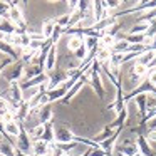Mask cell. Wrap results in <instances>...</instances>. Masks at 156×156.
<instances>
[{
	"label": "cell",
	"instance_id": "10",
	"mask_svg": "<svg viewBox=\"0 0 156 156\" xmlns=\"http://www.w3.org/2000/svg\"><path fill=\"white\" fill-rule=\"evenodd\" d=\"M55 62H57V45H52L47 52V57L44 62V72L45 74H51L55 67Z\"/></svg>",
	"mask_w": 156,
	"mask_h": 156
},
{
	"label": "cell",
	"instance_id": "6",
	"mask_svg": "<svg viewBox=\"0 0 156 156\" xmlns=\"http://www.w3.org/2000/svg\"><path fill=\"white\" fill-rule=\"evenodd\" d=\"M76 134L66 126H54V143L64 144V143H72Z\"/></svg>",
	"mask_w": 156,
	"mask_h": 156
},
{
	"label": "cell",
	"instance_id": "32",
	"mask_svg": "<svg viewBox=\"0 0 156 156\" xmlns=\"http://www.w3.org/2000/svg\"><path fill=\"white\" fill-rule=\"evenodd\" d=\"M98 42H99L98 37H84V45H86V49H87V52L98 49Z\"/></svg>",
	"mask_w": 156,
	"mask_h": 156
},
{
	"label": "cell",
	"instance_id": "20",
	"mask_svg": "<svg viewBox=\"0 0 156 156\" xmlns=\"http://www.w3.org/2000/svg\"><path fill=\"white\" fill-rule=\"evenodd\" d=\"M129 49H131V45L128 44V42L124 41V39L118 37V41H116V44L111 47V52L112 54H128Z\"/></svg>",
	"mask_w": 156,
	"mask_h": 156
},
{
	"label": "cell",
	"instance_id": "2",
	"mask_svg": "<svg viewBox=\"0 0 156 156\" xmlns=\"http://www.w3.org/2000/svg\"><path fill=\"white\" fill-rule=\"evenodd\" d=\"M24 74H25V64L22 61H14L7 69L2 71V76L9 81V84L10 82H20Z\"/></svg>",
	"mask_w": 156,
	"mask_h": 156
},
{
	"label": "cell",
	"instance_id": "3",
	"mask_svg": "<svg viewBox=\"0 0 156 156\" xmlns=\"http://www.w3.org/2000/svg\"><path fill=\"white\" fill-rule=\"evenodd\" d=\"M32 143H34V141H32V138L29 136L25 124L22 122V126H20V134H19L17 139H15V148H17L19 151H22V153L32 154Z\"/></svg>",
	"mask_w": 156,
	"mask_h": 156
},
{
	"label": "cell",
	"instance_id": "11",
	"mask_svg": "<svg viewBox=\"0 0 156 156\" xmlns=\"http://www.w3.org/2000/svg\"><path fill=\"white\" fill-rule=\"evenodd\" d=\"M128 118H129V111H128V104H126L124 108L121 109V112H119V114H116L114 121H112L111 124H108V126L112 129V131H116V129H122V126L126 124Z\"/></svg>",
	"mask_w": 156,
	"mask_h": 156
},
{
	"label": "cell",
	"instance_id": "36",
	"mask_svg": "<svg viewBox=\"0 0 156 156\" xmlns=\"http://www.w3.org/2000/svg\"><path fill=\"white\" fill-rule=\"evenodd\" d=\"M89 156H106V151H102L99 146H96V148H89Z\"/></svg>",
	"mask_w": 156,
	"mask_h": 156
},
{
	"label": "cell",
	"instance_id": "47",
	"mask_svg": "<svg viewBox=\"0 0 156 156\" xmlns=\"http://www.w3.org/2000/svg\"><path fill=\"white\" fill-rule=\"evenodd\" d=\"M44 156H51V154H44Z\"/></svg>",
	"mask_w": 156,
	"mask_h": 156
},
{
	"label": "cell",
	"instance_id": "46",
	"mask_svg": "<svg viewBox=\"0 0 156 156\" xmlns=\"http://www.w3.org/2000/svg\"><path fill=\"white\" fill-rule=\"evenodd\" d=\"M136 156H141V154H139V153H138V154H136Z\"/></svg>",
	"mask_w": 156,
	"mask_h": 156
},
{
	"label": "cell",
	"instance_id": "42",
	"mask_svg": "<svg viewBox=\"0 0 156 156\" xmlns=\"http://www.w3.org/2000/svg\"><path fill=\"white\" fill-rule=\"evenodd\" d=\"M0 134L5 136V124H4V121H2V119H0Z\"/></svg>",
	"mask_w": 156,
	"mask_h": 156
},
{
	"label": "cell",
	"instance_id": "18",
	"mask_svg": "<svg viewBox=\"0 0 156 156\" xmlns=\"http://www.w3.org/2000/svg\"><path fill=\"white\" fill-rule=\"evenodd\" d=\"M20 126L22 122L19 121H12V122H7L5 124V138H15L17 139V136L20 134Z\"/></svg>",
	"mask_w": 156,
	"mask_h": 156
},
{
	"label": "cell",
	"instance_id": "22",
	"mask_svg": "<svg viewBox=\"0 0 156 156\" xmlns=\"http://www.w3.org/2000/svg\"><path fill=\"white\" fill-rule=\"evenodd\" d=\"M84 44V37H81L79 34H72V35H69V41H67V49L74 54L76 51H77L81 45Z\"/></svg>",
	"mask_w": 156,
	"mask_h": 156
},
{
	"label": "cell",
	"instance_id": "13",
	"mask_svg": "<svg viewBox=\"0 0 156 156\" xmlns=\"http://www.w3.org/2000/svg\"><path fill=\"white\" fill-rule=\"evenodd\" d=\"M47 99H49V104L51 102H55V101H62V99L66 98V94H67V87H66L64 84L59 86V87H54V89H49L47 92Z\"/></svg>",
	"mask_w": 156,
	"mask_h": 156
},
{
	"label": "cell",
	"instance_id": "45",
	"mask_svg": "<svg viewBox=\"0 0 156 156\" xmlns=\"http://www.w3.org/2000/svg\"><path fill=\"white\" fill-rule=\"evenodd\" d=\"M116 156H124V154H119V153H116Z\"/></svg>",
	"mask_w": 156,
	"mask_h": 156
},
{
	"label": "cell",
	"instance_id": "9",
	"mask_svg": "<svg viewBox=\"0 0 156 156\" xmlns=\"http://www.w3.org/2000/svg\"><path fill=\"white\" fill-rule=\"evenodd\" d=\"M136 144H138V153L141 156H154L149 141L146 139V134H138L136 136Z\"/></svg>",
	"mask_w": 156,
	"mask_h": 156
},
{
	"label": "cell",
	"instance_id": "1",
	"mask_svg": "<svg viewBox=\"0 0 156 156\" xmlns=\"http://www.w3.org/2000/svg\"><path fill=\"white\" fill-rule=\"evenodd\" d=\"M84 76L87 77V84H91L92 91L96 92L99 99H102L106 96V87L102 84V77H101V66L98 61H92V64L84 71Z\"/></svg>",
	"mask_w": 156,
	"mask_h": 156
},
{
	"label": "cell",
	"instance_id": "33",
	"mask_svg": "<svg viewBox=\"0 0 156 156\" xmlns=\"http://www.w3.org/2000/svg\"><path fill=\"white\" fill-rule=\"evenodd\" d=\"M64 32H66V29H62V27H59L57 24H55V29H54V34H52V37H51V42L54 45H57V42H59V39L64 35Z\"/></svg>",
	"mask_w": 156,
	"mask_h": 156
},
{
	"label": "cell",
	"instance_id": "25",
	"mask_svg": "<svg viewBox=\"0 0 156 156\" xmlns=\"http://www.w3.org/2000/svg\"><path fill=\"white\" fill-rule=\"evenodd\" d=\"M131 72L134 76H138L139 79H146L148 77V72H149V69L146 67V66H143V64H139V62H133V67H131Z\"/></svg>",
	"mask_w": 156,
	"mask_h": 156
},
{
	"label": "cell",
	"instance_id": "39",
	"mask_svg": "<svg viewBox=\"0 0 156 156\" xmlns=\"http://www.w3.org/2000/svg\"><path fill=\"white\" fill-rule=\"evenodd\" d=\"M67 10H69V14H72V12L77 10V2H76V0H71V2H67Z\"/></svg>",
	"mask_w": 156,
	"mask_h": 156
},
{
	"label": "cell",
	"instance_id": "8",
	"mask_svg": "<svg viewBox=\"0 0 156 156\" xmlns=\"http://www.w3.org/2000/svg\"><path fill=\"white\" fill-rule=\"evenodd\" d=\"M54 144L47 141H42V139H37V141L32 143V156H44V154H51Z\"/></svg>",
	"mask_w": 156,
	"mask_h": 156
},
{
	"label": "cell",
	"instance_id": "35",
	"mask_svg": "<svg viewBox=\"0 0 156 156\" xmlns=\"http://www.w3.org/2000/svg\"><path fill=\"white\" fill-rule=\"evenodd\" d=\"M87 54H89V52H87V49H86V45H84V44H82L81 47H79L77 51L74 52V59H77L79 62H82L86 57H87Z\"/></svg>",
	"mask_w": 156,
	"mask_h": 156
},
{
	"label": "cell",
	"instance_id": "5",
	"mask_svg": "<svg viewBox=\"0 0 156 156\" xmlns=\"http://www.w3.org/2000/svg\"><path fill=\"white\" fill-rule=\"evenodd\" d=\"M153 89H154V86H153L151 82L148 81V79H143L141 84H139L138 87H134L133 91H129L128 94L124 96V102L128 104V102L131 101V99H134L136 96H141V94H151Z\"/></svg>",
	"mask_w": 156,
	"mask_h": 156
},
{
	"label": "cell",
	"instance_id": "37",
	"mask_svg": "<svg viewBox=\"0 0 156 156\" xmlns=\"http://www.w3.org/2000/svg\"><path fill=\"white\" fill-rule=\"evenodd\" d=\"M149 131H156V116L146 122V133H149Z\"/></svg>",
	"mask_w": 156,
	"mask_h": 156
},
{
	"label": "cell",
	"instance_id": "12",
	"mask_svg": "<svg viewBox=\"0 0 156 156\" xmlns=\"http://www.w3.org/2000/svg\"><path fill=\"white\" fill-rule=\"evenodd\" d=\"M84 84H87V77H86V76H84V72H82V76L77 79V82H76V84H74V86H72V87L67 91V94H66V98L62 99V102H66V104H67V102L71 101V99L74 98V96L77 94V92L81 91L82 87H84Z\"/></svg>",
	"mask_w": 156,
	"mask_h": 156
},
{
	"label": "cell",
	"instance_id": "28",
	"mask_svg": "<svg viewBox=\"0 0 156 156\" xmlns=\"http://www.w3.org/2000/svg\"><path fill=\"white\" fill-rule=\"evenodd\" d=\"M42 141H47L51 144H54V124L52 122H47L44 124V134H42Z\"/></svg>",
	"mask_w": 156,
	"mask_h": 156
},
{
	"label": "cell",
	"instance_id": "43",
	"mask_svg": "<svg viewBox=\"0 0 156 156\" xmlns=\"http://www.w3.org/2000/svg\"><path fill=\"white\" fill-rule=\"evenodd\" d=\"M79 156H89V148H87V149H86V151H84V153H82V154H79Z\"/></svg>",
	"mask_w": 156,
	"mask_h": 156
},
{
	"label": "cell",
	"instance_id": "7",
	"mask_svg": "<svg viewBox=\"0 0 156 156\" xmlns=\"http://www.w3.org/2000/svg\"><path fill=\"white\" fill-rule=\"evenodd\" d=\"M119 134H121V129H116V131L112 133L109 138H106L104 141H101L98 146L102 149V151H106V154H112V153H114V149H116V144H118Z\"/></svg>",
	"mask_w": 156,
	"mask_h": 156
},
{
	"label": "cell",
	"instance_id": "31",
	"mask_svg": "<svg viewBox=\"0 0 156 156\" xmlns=\"http://www.w3.org/2000/svg\"><path fill=\"white\" fill-rule=\"evenodd\" d=\"M148 27H149V24H146V22H136L131 27L129 34H144V32L148 30Z\"/></svg>",
	"mask_w": 156,
	"mask_h": 156
},
{
	"label": "cell",
	"instance_id": "41",
	"mask_svg": "<svg viewBox=\"0 0 156 156\" xmlns=\"http://www.w3.org/2000/svg\"><path fill=\"white\" fill-rule=\"evenodd\" d=\"M146 139H148V141H156V131L146 133Z\"/></svg>",
	"mask_w": 156,
	"mask_h": 156
},
{
	"label": "cell",
	"instance_id": "16",
	"mask_svg": "<svg viewBox=\"0 0 156 156\" xmlns=\"http://www.w3.org/2000/svg\"><path fill=\"white\" fill-rule=\"evenodd\" d=\"M0 52H2V54H5V55H9L12 61H20V52H22V49L12 47V45L5 44V42L0 39Z\"/></svg>",
	"mask_w": 156,
	"mask_h": 156
},
{
	"label": "cell",
	"instance_id": "40",
	"mask_svg": "<svg viewBox=\"0 0 156 156\" xmlns=\"http://www.w3.org/2000/svg\"><path fill=\"white\" fill-rule=\"evenodd\" d=\"M51 156H67V154H66V153L62 151V149H59V148H55V146H54V148H52Z\"/></svg>",
	"mask_w": 156,
	"mask_h": 156
},
{
	"label": "cell",
	"instance_id": "17",
	"mask_svg": "<svg viewBox=\"0 0 156 156\" xmlns=\"http://www.w3.org/2000/svg\"><path fill=\"white\" fill-rule=\"evenodd\" d=\"M15 32H17V27H15V24L7 17V15L0 17V34L2 35H12V34H15Z\"/></svg>",
	"mask_w": 156,
	"mask_h": 156
},
{
	"label": "cell",
	"instance_id": "4",
	"mask_svg": "<svg viewBox=\"0 0 156 156\" xmlns=\"http://www.w3.org/2000/svg\"><path fill=\"white\" fill-rule=\"evenodd\" d=\"M114 151L119 153V154H124V156H136L138 154V144H136V139H131V138L122 139L121 143L116 144Z\"/></svg>",
	"mask_w": 156,
	"mask_h": 156
},
{
	"label": "cell",
	"instance_id": "23",
	"mask_svg": "<svg viewBox=\"0 0 156 156\" xmlns=\"http://www.w3.org/2000/svg\"><path fill=\"white\" fill-rule=\"evenodd\" d=\"M134 104L138 106V112L141 114V118H144L146 112H148V106H146V101H148V94H141V96H136L134 99Z\"/></svg>",
	"mask_w": 156,
	"mask_h": 156
},
{
	"label": "cell",
	"instance_id": "14",
	"mask_svg": "<svg viewBox=\"0 0 156 156\" xmlns=\"http://www.w3.org/2000/svg\"><path fill=\"white\" fill-rule=\"evenodd\" d=\"M35 118H37V124H47V122H51L52 118H54V112H52V109H51V104L42 106V108L39 109V112H37Z\"/></svg>",
	"mask_w": 156,
	"mask_h": 156
},
{
	"label": "cell",
	"instance_id": "34",
	"mask_svg": "<svg viewBox=\"0 0 156 156\" xmlns=\"http://www.w3.org/2000/svg\"><path fill=\"white\" fill-rule=\"evenodd\" d=\"M77 144L79 143H76V141H72V143H64V144H57V143H54V146L55 148H59V149H62V151L67 154L69 151H72V149H76L77 148Z\"/></svg>",
	"mask_w": 156,
	"mask_h": 156
},
{
	"label": "cell",
	"instance_id": "26",
	"mask_svg": "<svg viewBox=\"0 0 156 156\" xmlns=\"http://www.w3.org/2000/svg\"><path fill=\"white\" fill-rule=\"evenodd\" d=\"M154 57H156V52L154 51H144L138 59H136V62H139V64H143V66L148 67V66L153 62V59H154Z\"/></svg>",
	"mask_w": 156,
	"mask_h": 156
},
{
	"label": "cell",
	"instance_id": "24",
	"mask_svg": "<svg viewBox=\"0 0 156 156\" xmlns=\"http://www.w3.org/2000/svg\"><path fill=\"white\" fill-rule=\"evenodd\" d=\"M14 149H15V146L12 141H9V139L0 141V156H15Z\"/></svg>",
	"mask_w": 156,
	"mask_h": 156
},
{
	"label": "cell",
	"instance_id": "19",
	"mask_svg": "<svg viewBox=\"0 0 156 156\" xmlns=\"http://www.w3.org/2000/svg\"><path fill=\"white\" fill-rule=\"evenodd\" d=\"M42 72H44V67H42V66H39V64H29L27 67H25L24 79H25V81L34 79V77H37V76H41Z\"/></svg>",
	"mask_w": 156,
	"mask_h": 156
},
{
	"label": "cell",
	"instance_id": "30",
	"mask_svg": "<svg viewBox=\"0 0 156 156\" xmlns=\"http://www.w3.org/2000/svg\"><path fill=\"white\" fill-rule=\"evenodd\" d=\"M112 133H114V131H112V129H111V128H109V126H106V128H104V129H102V131H101V133H99V134H98V136H96V138H92V141H94V143H96V144H99V143H101V141H104V139H106V138H109V136H111V134H112Z\"/></svg>",
	"mask_w": 156,
	"mask_h": 156
},
{
	"label": "cell",
	"instance_id": "15",
	"mask_svg": "<svg viewBox=\"0 0 156 156\" xmlns=\"http://www.w3.org/2000/svg\"><path fill=\"white\" fill-rule=\"evenodd\" d=\"M91 10H92V17H94V22H101V20H104L106 17H109L108 10L102 7L101 0H96V2H92Z\"/></svg>",
	"mask_w": 156,
	"mask_h": 156
},
{
	"label": "cell",
	"instance_id": "27",
	"mask_svg": "<svg viewBox=\"0 0 156 156\" xmlns=\"http://www.w3.org/2000/svg\"><path fill=\"white\" fill-rule=\"evenodd\" d=\"M111 55H112L111 49H102V47H99V49H98V55H96L94 61H98L99 64H104V62H109V61H111Z\"/></svg>",
	"mask_w": 156,
	"mask_h": 156
},
{
	"label": "cell",
	"instance_id": "21",
	"mask_svg": "<svg viewBox=\"0 0 156 156\" xmlns=\"http://www.w3.org/2000/svg\"><path fill=\"white\" fill-rule=\"evenodd\" d=\"M54 29H55V19H47V20L42 24V30H41L42 37H44L45 41L51 39L52 34H54Z\"/></svg>",
	"mask_w": 156,
	"mask_h": 156
},
{
	"label": "cell",
	"instance_id": "29",
	"mask_svg": "<svg viewBox=\"0 0 156 156\" xmlns=\"http://www.w3.org/2000/svg\"><path fill=\"white\" fill-rule=\"evenodd\" d=\"M101 4H102V7L106 9L108 12H111V10H116V9H119L121 7V0H101Z\"/></svg>",
	"mask_w": 156,
	"mask_h": 156
},
{
	"label": "cell",
	"instance_id": "44",
	"mask_svg": "<svg viewBox=\"0 0 156 156\" xmlns=\"http://www.w3.org/2000/svg\"><path fill=\"white\" fill-rule=\"evenodd\" d=\"M151 94H154V96H156V87H154V89H153V92H151Z\"/></svg>",
	"mask_w": 156,
	"mask_h": 156
},
{
	"label": "cell",
	"instance_id": "38",
	"mask_svg": "<svg viewBox=\"0 0 156 156\" xmlns=\"http://www.w3.org/2000/svg\"><path fill=\"white\" fill-rule=\"evenodd\" d=\"M146 79H148V81L156 87V69H151V71L148 72V77H146Z\"/></svg>",
	"mask_w": 156,
	"mask_h": 156
}]
</instances>
